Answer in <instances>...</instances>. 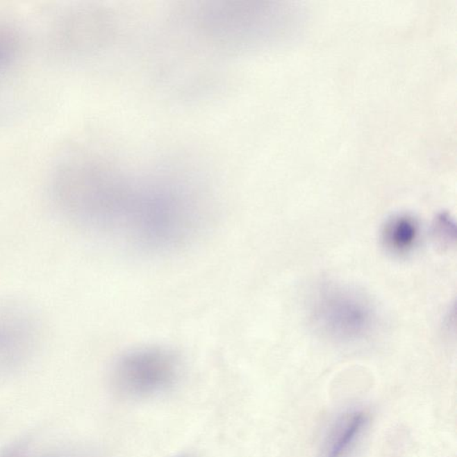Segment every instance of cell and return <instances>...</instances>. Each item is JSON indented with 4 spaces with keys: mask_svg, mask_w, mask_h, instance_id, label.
Wrapping results in <instances>:
<instances>
[{
    "mask_svg": "<svg viewBox=\"0 0 457 457\" xmlns=\"http://www.w3.org/2000/svg\"><path fill=\"white\" fill-rule=\"evenodd\" d=\"M433 233L438 240L443 241V243L451 245V243L456 239L455 223L446 215H441L435 222Z\"/></svg>",
    "mask_w": 457,
    "mask_h": 457,
    "instance_id": "cell-7",
    "label": "cell"
},
{
    "mask_svg": "<svg viewBox=\"0 0 457 457\" xmlns=\"http://www.w3.org/2000/svg\"><path fill=\"white\" fill-rule=\"evenodd\" d=\"M179 360L171 350L143 347L125 354L115 366L114 376L119 387L133 394H149L174 383Z\"/></svg>",
    "mask_w": 457,
    "mask_h": 457,
    "instance_id": "cell-3",
    "label": "cell"
},
{
    "mask_svg": "<svg viewBox=\"0 0 457 457\" xmlns=\"http://www.w3.org/2000/svg\"><path fill=\"white\" fill-rule=\"evenodd\" d=\"M42 341V324L35 309L24 300H0V376L21 370Z\"/></svg>",
    "mask_w": 457,
    "mask_h": 457,
    "instance_id": "cell-2",
    "label": "cell"
},
{
    "mask_svg": "<svg viewBox=\"0 0 457 457\" xmlns=\"http://www.w3.org/2000/svg\"><path fill=\"white\" fill-rule=\"evenodd\" d=\"M17 52V40L8 28L0 26V72L11 64Z\"/></svg>",
    "mask_w": 457,
    "mask_h": 457,
    "instance_id": "cell-6",
    "label": "cell"
},
{
    "mask_svg": "<svg viewBox=\"0 0 457 457\" xmlns=\"http://www.w3.org/2000/svg\"><path fill=\"white\" fill-rule=\"evenodd\" d=\"M0 457H61L54 454H42L28 451L26 447L21 445L8 447L0 454Z\"/></svg>",
    "mask_w": 457,
    "mask_h": 457,
    "instance_id": "cell-8",
    "label": "cell"
},
{
    "mask_svg": "<svg viewBox=\"0 0 457 457\" xmlns=\"http://www.w3.org/2000/svg\"><path fill=\"white\" fill-rule=\"evenodd\" d=\"M366 422L367 416L364 412L344 415L329 433L322 447V457H345L364 431Z\"/></svg>",
    "mask_w": 457,
    "mask_h": 457,
    "instance_id": "cell-5",
    "label": "cell"
},
{
    "mask_svg": "<svg viewBox=\"0 0 457 457\" xmlns=\"http://www.w3.org/2000/svg\"><path fill=\"white\" fill-rule=\"evenodd\" d=\"M420 235L417 220L408 215H400L386 222L381 231V241L388 252L404 256L414 251Z\"/></svg>",
    "mask_w": 457,
    "mask_h": 457,
    "instance_id": "cell-4",
    "label": "cell"
},
{
    "mask_svg": "<svg viewBox=\"0 0 457 457\" xmlns=\"http://www.w3.org/2000/svg\"><path fill=\"white\" fill-rule=\"evenodd\" d=\"M308 319L316 333L343 345L370 340L379 328L378 311L371 299L340 283L315 289L309 299Z\"/></svg>",
    "mask_w": 457,
    "mask_h": 457,
    "instance_id": "cell-1",
    "label": "cell"
}]
</instances>
